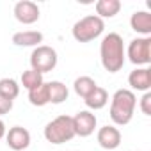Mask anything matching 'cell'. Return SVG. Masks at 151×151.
Listing matches in <instances>:
<instances>
[{"label":"cell","mask_w":151,"mask_h":151,"mask_svg":"<svg viewBox=\"0 0 151 151\" xmlns=\"http://www.w3.org/2000/svg\"><path fill=\"white\" fill-rule=\"evenodd\" d=\"M105 30V22L101 18H98L96 14H89L80 18L77 23L73 25L71 34L78 43H91L96 37H100Z\"/></svg>","instance_id":"3957f363"},{"label":"cell","mask_w":151,"mask_h":151,"mask_svg":"<svg viewBox=\"0 0 151 151\" xmlns=\"http://www.w3.org/2000/svg\"><path fill=\"white\" fill-rule=\"evenodd\" d=\"M48 96H50V103L59 105V103H64L68 100L69 91L62 82L53 80V82H48Z\"/></svg>","instance_id":"2e32d148"},{"label":"cell","mask_w":151,"mask_h":151,"mask_svg":"<svg viewBox=\"0 0 151 151\" xmlns=\"http://www.w3.org/2000/svg\"><path fill=\"white\" fill-rule=\"evenodd\" d=\"M13 43L16 46H39L43 43V34L39 30H22L13 36Z\"/></svg>","instance_id":"4fadbf2b"},{"label":"cell","mask_w":151,"mask_h":151,"mask_svg":"<svg viewBox=\"0 0 151 151\" xmlns=\"http://www.w3.org/2000/svg\"><path fill=\"white\" fill-rule=\"evenodd\" d=\"M2 137H6V124H4L2 119H0V139Z\"/></svg>","instance_id":"603a6c76"},{"label":"cell","mask_w":151,"mask_h":151,"mask_svg":"<svg viewBox=\"0 0 151 151\" xmlns=\"http://www.w3.org/2000/svg\"><path fill=\"white\" fill-rule=\"evenodd\" d=\"M126 55L137 68L147 66L151 62V37H135L133 41H130Z\"/></svg>","instance_id":"8992f818"},{"label":"cell","mask_w":151,"mask_h":151,"mask_svg":"<svg viewBox=\"0 0 151 151\" xmlns=\"http://www.w3.org/2000/svg\"><path fill=\"white\" fill-rule=\"evenodd\" d=\"M140 110L144 116H151V93H144L140 98Z\"/></svg>","instance_id":"44dd1931"},{"label":"cell","mask_w":151,"mask_h":151,"mask_svg":"<svg viewBox=\"0 0 151 151\" xmlns=\"http://www.w3.org/2000/svg\"><path fill=\"white\" fill-rule=\"evenodd\" d=\"M73 130H75V135L78 137H89L94 133L96 130V124H98V119L93 112L89 110H80L77 112L73 117Z\"/></svg>","instance_id":"52a82bcc"},{"label":"cell","mask_w":151,"mask_h":151,"mask_svg":"<svg viewBox=\"0 0 151 151\" xmlns=\"http://www.w3.org/2000/svg\"><path fill=\"white\" fill-rule=\"evenodd\" d=\"M57 52L52 48V46H46V45H39L32 50L30 53V69L45 75L48 71H52L55 66H57Z\"/></svg>","instance_id":"5b68a950"},{"label":"cell","mask_w":151,"mask_h":151,"mask_svg":"<svg viewBox=\"0 0 151 151\" xmlns=\"http://www.w3.org/2000/svg\"><path fill=\"white\" fill-rule=\"evenodd\" d=\"M73 137L77 135L73 130V119L69 116H59L45 126V139L50 144H64L69 142Z\"/></svg>","instance_id":"277c9868"},{"label":"cell","mask_w":151,"mask_h":151,"mask_svg":"<svg viewBox=\"0 0 151 151\" xmlns=\"http://www.w3.org/2000/svg\"><path fill=\"white\" fill-rule=\"evenodd\" d=\"M128 84L133 91H142L149 93L151 89V69L149 68H137L130 73Z\"/></svg>","instance_id":"8fae6325"},{"label":"cell","mask_w":151,"mask_h":151,"mask_svg":"<svg viewBox=\"0 0 151 151\" xmlns=\"http://www.w3.org/2000/svg\"><path fill=\"white\" fill-rule=\"evenodd\" d=\"M121 2L119 0H98L96 2V16L98 18H114L121 11Z\"/></svg>","instance_id":"5bb4252c"},{"label":"cell","mask_w":151,"mask_h":151,"mask_svg":"<svg viewBox=\"0 0 151 151\" xmlns=\"http://www.w3.org/2000/svg\"><path fill=\"white\" fill-rule=\"evenodd\" d=\"M137 105V96L130 89H117L110 101V119L117 126H124L132 121Z\"/></svg>","instance_id":"7a4b0ae2"},{"label":"cell","mask_w":151,"mask_h":151,"mask_svg":"<svg viewBox=\"0 0 151 151\" xmlns=\"http://www.w3.org/2000/svg\"><path fill=\"white\" fill-rule=\"evenodd\" d=\"M98 144L103 147V149H109V151H116L121 144V132L112 126V124H105L103 128L98 130Z\"/></svg>","instance_id":"30bf717a"},{"label":"cell","mask_w":151,"mask_h":151,"mask_svg":"<svg viewBox=\"0 0 151 151\" xmlns=\"http://www.w3.org/2000/svg\"><path fill=\"white\" fill-rule=\"evenodd\" d=\"M6 140L13 151H25L30 146V132L23 126H13L6 133Z\"/></svg>","instance_id":"9c48e42d"},{"label":"cell","mask_w":151,"mask_h":151,"mask_svg":"<svg viewBox=\"0 0 151 151\" xmlns=\"http://www.w3.org/2000/svg\"><path fill=\"white\" fill-rule=\"evenodd\" d=\"M29 101L34 107H45L50 103V96H48V82H43L41 86H37L36 89L29 91Z\"/></svg>","instance_id":"e0dca14e"},{"label":"cell","mask_w":151,"mask_h":151,"mask_svg":"<svg viewBox=\"0 0 151 151\" xmlns=\"http://www.w3.org/2000/svg\"><path fill=\"white\" fill-rule=\"evenodd\" d=\"M96 87H98V84L94 82V78L87 77V75H84V77H78L77 80H75V84H73L75 93H77L80 98H87Z\"/></svg>","instance_id":"ac0fdd59"},{"label":"cell","mask_w":151,"mask_h":151,"mask_svg":"<svg viewBox=\"0 0 151 151\" xmlns=\"http://www.w3.org/2000/svg\"><path fill=\"white\" fill-rule=\"evenodd\" d=\"M11 109H13V100H9V98H6V96L0 94V116L9 114Z\"/></svg>","instance_id":"7402d4cb"},{"label":"cell","mask_w":151,"mask_h":151,"mask_svg":"<svg viewBox=\"0 0 151 151\" xmlns=\"http://www.w3.org/2000/svg\"><path fill=\"white\" fill-rule=\"evenodd\" d=\"M100 59H101V66L109 73H117V71L123 69L124 59H126V52H124L123 37L117 32H109L101 39Z\"/></svg>","instance_id":"6da1fadb"},{"label":"cell","mask_w":151,"mask_h":151,"mask_svg":"<svg viewBox=\"0 0 151 151\" xmlns=\"http://www.w3.org/2000/svg\"><path fill=\"white\" fill-rule=\"evenodd\" d=\"M45 80H43V75L34 71V69H27L22 73V86L27 89V91H32L36 89L37 86H41Z\"/></svg>","instance_id":"d6986e66"},{"label":"cell","mask_w":151,"mask_h":151,"mask_svg":"<svg viewBox=\"0 0 151 151\" xmlns=\"http://www.w3.org/2000/svg\"><path fill=\"white\" fill-rule=\"evenodd\" d=\"M0 94L14 101V98H18V94H20L18 82L14 78H2L0 80Z\"/></svg>","instance_id":"ffe728a7"},{"label":"cell","mask_w":151,"mask_h":151,"mask_svg":"<svg viewBox=\"0 0 151 151\" xmlns=\"http://www.w3.org/2000/svg\"><path fill=\"white\" fill-rule=\"evenodd\" d=\"M14 18L23 25H32L39 20V7L30 0H20L14 4Z\"/></svg>","instance_id":"ba28073f"},{"label":"cell","mask_w":151,"mask_h":151,"mask_svg":"<svg viewBox=\"0 0 151 151\" xmlns=\"http://www.w3.org/2000/svg\"><path fill=\"white\" fill-rule=\"evenodd\" d=\"M84 101H86L87 109H91V110H100V109H103V107L109 103V93H107L103 87L98 86L87 98H84Z\"/></svg>","instance_id":"9a60e30c"},{"label":"cell","mask_w":151,"mask_h":151,"mask_svg":"<svg viewBox=\"0 0 151 151\" xmlns=\"http://www.w3.org/2000/svg\"><path fill=\"white\" fill-rule=\"evenodd\" d=\"M130 27L137 34H142V37H149V34H151V13L135 11L130 18Z\"/></svg>","instance_id":"7c38bea8"}]
</instances>
